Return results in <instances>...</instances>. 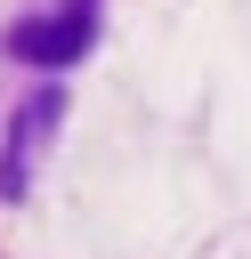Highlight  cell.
<instances>
[{
    "label": "cell",
    "instance_id": "obj_1",
    "mask_svg": "<svg viewBox=\"0 0 251 259\" xmlns=\"http://www.w3.org/2000/svg\"><path fill=\"white\" fill-rule=\"evenodd\" d=\"M89 40H97V24H89V0H73V8H57V16H16V24L0 32V49H8L16 65H40V73H65V65H81V57H89Z\"/></svg>",
    "mask_w": 251,
    "mask_h": 259
},
{
    "label": "cell",
    "instance_id": "obj_2",
    "mask_svg": "<svg viewBox=\"0 0 251 259\" xmlns=\"http://www.w3.org/2000/svg\"><path fill=\"white\" fill-rule=\"evenodd\" d=\"M57 121H65V97H57V89H40V97L16 113V130H8V162H0V194H8V202L24 194V178H32V154H40V138H49Z\"/></svg>",
    "mask_w": 251,
    "mask_h": 259
}]
</instances>
